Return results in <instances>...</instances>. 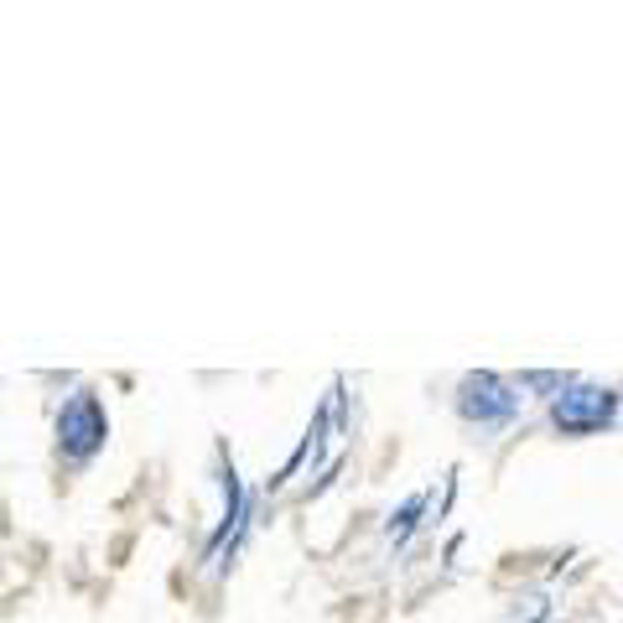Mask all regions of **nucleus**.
<instances>
[{
	"mask_svg": "<svg viewBox=\"0 0 623 623\" xmlns=\"http://www.w3.org/2000/svg\"><path fill=\"white\" fill-rule=\"evenodd\" d=\"M58 431H63V452H68V457H89V452L104 442V410H99L94 395L68 400V406H63Z\"/></svg>",
	"mask_w": 623,
	"mask_h": 623,
	"instance_id": "1",
	"label": "nucleus"
},
{
	"mask_svg": "<svg viewBox=\"0 0 623 623\" xmlns=\"http://www.w3.org/2000/svg\"><path fill=\"white\" fill-rule=\"evenodd\" d=\"M613 416V395L608 389H571L556 400V427L562 431H598Z\"/></svg>",
	"mask_w": 623,
	"mask_h": 623,
	"instance_id": "2",
	"label": "nucleus"
},
{
	"mask_svg": "<svg viewBox=\"0 0 623 623\" xmlns=\"http://www.w3.org/2000/svg\"><path fill=\"white\" fill-rule=\"evenodd\" d=\"M514 395H509V385H499L494 374H473L463 385V416H473V421H509L514 416Z\"/></svg>",
	"mask_w": 623,
	"mask_h": 623,
	"instance_id": "3",
	"label": "nucleus"
}]
</instances>
